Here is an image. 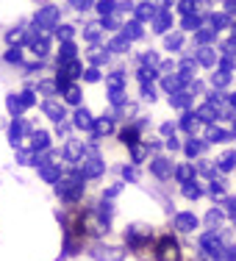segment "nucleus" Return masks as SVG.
<instances>
[{
    "mask_svg": "<svg viewBox=\"0 0 236 261\" xmlns=\"http://www.w3.org/2000/svg\"><path fill=\"white\" fill-rule=\"evenodd\" d=\"M225 81H228V72H217V75H214V84L217 86H222Z\"/></svg>",
    "mask_w": 236,
    "mask_h": 261,
    "instance_id": "nucleus-31",
    "label": "nucleus"
},
{
    "mask_svg": "<svg viewBox=\"0 0 236 261\" xmlns=\"http://www.w3.org/2000/svg\"><path fill=\"white\" fill-rule=\"evenodd\" d=\"M211 22H214V28H222V25H225L228 20H225V17H222V14H217L214 20H211Z\"/></svg>",
    "mask_w": 236,
    "mask_h": 261,
    "instance_id": "nucleus-34",
    "label": "nucleus"
},
{
    "mask_svg": "<svg viewBox=\"0 0 236 261\" xmlns=\"http://www.w3.org/2000/svg\"><path fill=\"white\" fill-rule=\"evenodd\" d=\"M81 233L100 236V233H103V225H100V222H97L92 214H84V217H81Z\"/></svg>",
    "mask_w": 236,
    "mask_h": 261,
    "instance_id": "nucleus-3",
    "label": "nucleus"
},
{
    "mask_svg": "<svg viewBox=\"0 0 236 261\" xmlns=\"http://www.w3.org/2000/svg\"><path fill=\"white\" fill-rule=\"evenodd\" d=\"M164 86H167L170 92H178V89H181V81H178V78H167Z\"/></svg>",
    "mask_w": 236,
    "mask_h": 261,
    "instance_id": "nucleus-23",
    "label": "nucleus"
},
{
    "mask_svg": "<svg viewBox=\"0 0 236 261\" xmlns=\"http://www.w3.org/2000/svg\"><path fill=\"white\" fill-rule=\"evenodd\" d=\"M78 100H81L78 86H67V103H78Z\"/></svg>",
    "mask_w": 236,
    "mask_h": 261,
    "instance_id": "nucleus-20",
    "label": "nucleus"
},
{
    "mask_svg": "<svg viewBox=\"0 0 236 261\" xmlns=\"http://www.w3.org/2000/svg\"><path fill=\"white\" fill-rule=\"evenodd\" d=\"M34 147H47V134H36L34 136Z\"/></svg>",
    "mask_w": 236,
    "mask_h": 261,
    "instance_id": "nucleus-25",
    "label": "nucleus"
},
{
    "mask_svg": "<svg viewBox=\"0 0 236 261\" xmlns=\"http://www.w3.org/2000/svg\"><path fill=\"white\" fill-rule=\"evenodd\" d=\"M153 172H156L159 178H167V175H170V164H167L164 159H156V161H153Z\"/></svg>",
    "mask_w": 236,
    "mask_h": 261,
    "instance_id": "nucleus-8",
    "label": "nucleus"
},
{
    "mask_svg": "<svg viewBox=\"0 0 236 261\" xmlns=\"http://www.w3.org/2000/svg\"><path fill=\"white\" fill-rule=\"evenodd\" d=\"M186 195H189V197H200V189H197L195 184H189V186H186Z\"/></svg>",
    "mask_w": 236,
    "mask_h": 261,
    "instance_id": "nucleus-30",
    "label": "nucleus"
},
{
    "mask_svg": "<svg viewBox=\"0 0 236 261\" xmlns=\"http://www.w3.org/2000/svg\"><path fill=\"white\" fill-rule=\"evenodd\" d=\"M92 61H95V64H100V61H103V56L97 53V50H92Z\"/></svg>",
    "mask_w": 236,
    "mask_h": 261,
    "instance_id": "nucleus-39",
    "label": "nucleus"
},
{
    "mask_svg": "<svg viewBox=\"0 0 236 261\" xmlns=\"http://www.w3.org/2000/svg\"><path fill=\"white\" fill-rule=\"evenodd\" d=\"M78 153H81V145H78V142H70V145H67V156H72V159H75Z\"/></svg>",
    "mask_w": 236,
    "mask_h": 261,
    "instance_id": "nucleus-26",
    "label": "nucleus"
},
{
    "mask_svg": "<svg viewBox=\"0 0 236 261\" xmlns=\"http://www.w3.org/2000/svg\"><path fill=\"white\" fill-rule=\"evenodd\" d=\"M122 36H128V39H139V36H142V25H139V22L125 25V28H122Z\"/></svg>",
    "mask_w": 236,
    "mask_h": 261,
    "instance_id": "nucleus-10",
    "label": "nucleus"
},
{
    "mask_svg": "<svg viewBox=\"0 0 236 261\" xmlns=\"http://www.w3.org/2000/svg\"><path fill=\"white\" fill-rule=\"evenodd\" d=\"M233 159H236L233 153H225V156H222V164H220V167H222V170H231V167H233Z\"/></svg>",
    "mask_w": 236,
    "mask_h": 261,
    "instance_id": "nucleus-24",
    "label": "nucleus"
},
{
    "mask_svg": "<svg viewBox=\"0 0 236 261\" xmlns=\"http://www.w3.org/2000/svg\"><path fill=\"white\" fill-rule=\"evenodd\" d=\"M42 178H45V181H56V178H59V170H56V167H42Z\"/></svg>",
    "mask_w": 236,
    "mask_h": 261,
    "instance_id": "nucleus-19",
    "label": "nucleus"
},
{
    "mask_svg": "<svg viewBox=\"0 0 236 261\" xmlns=\"http://www.w3.org/2000/svg\"><path fill=\"white\" fill-rule=\"evenodd\" d=\"M97 78H100V75H97V70H89V72H86V81H97Z\"/></svg>",
    "mask_w": 236,
    "mask_h": 261,
    "instance_id": "nucleus-37",
    "label": "nucleus"
},
{
    "mask_svg": "<svg viewBox=\"0 0 236 261\" xmlns=\"http://www.w3.org/2000/svg\"><path fill=\"white\" fill-rule=\"evenodd\" d=\"M92 3H95V0H70V6H72L75 11H89Z\"/></svg>",
    "mask_w": 236,
    "mask_h": 261,
    "instance_id": "nucleus-17",
    "label": "nucleus"
},
{
    "mask_svg": "<svg viewBox=\"0 0 236 261\" xmlns=\"http://www.w3.org/2000/svg\"><path fill=\"white\" fill-rule=\"evenodd\" d=\"M197 25H200V20H197V17H192V14H186L183 28H186V31H192V28H197Z\"/></svg>",
    "mask_w": 236,
    "mask_h": 261,
    "instance_id": "nucleus-22",
    "label": "nucleus"
},
{
    "mask_svg": "<svg viewBox=\"0 0 236 261\" xmlns=\"http://www.w3.org/2000/svg\"><path fill=\"white\" fill-rule=\"evenodd\" d=\"M197 59H200V64H214V59H217V56H214V50H211V47H203Z\"/></svg>",
    "mask_w": 236,
    "mask_h": 261,
    "instance_id": "nucleus-15",
    "label": "nucleus"
},
{
    "mask_svg": "<svg viewBox=\"0 0 236 261\" xmlns=\"http://www.w3.org/2000/svg\"><path fill=\"white\" fill-rule=\"evenodd\" d=\"M45 111L53 117V120H61V117H64V109H59L56 103H45Z\"/></svg>",
    "mask_w": 236,
    "mask_h": 261,
    "instance_id": "nucleus-16",
    "label": "nucleus"
},
{
    "mask_svg": "<svg viewBox=\"0 0 236 261\" xmlns=\"http://www.w3.org/2000/svg\"><path fill=\"white\" fill-rule=\"evenodd\" d=\"M231 258H233V261H236V250H231Z\"/></svg>",
    "mask_w": 236,
    "mask_h": 261,
    "instance_id": "nucleus-40",
    "label": "nucleus"
},
{
    "mask_svg": "<svg viewBox=\"0 0 236 261\" xmlns=\"http://www.w3.org/2000/svg\"><path fill=\"white\" fill-rule=\"evenodd\" d=\"M56 34H59V39H64V42L72 39V28L70 25H59V28H56Z\"/></svg>",
    "mask_w": 236,
    "mask_h": 261,
    "instance_id": "nucleus-18",
    "label": "nucleus"
},
{
    "mask_svg": "<svg viewBox=\"0 0 236 261\" xmlns=\"http://www.w3.org/2000/svg\"><path fill=\"white\" fill-rule=\"evenodd\" d=\"M128 42H131V39H128V36H117V39H111V50H114V53H122V50H128Z\"/></svg>",
    "mask_w": 236,
    "mask_h": 261,
    "instance_id": "nucleus-11",
    "label": "nucleus"
},
{
    "mask_svg": "<svg viewBox=\"0 0 236 261\" xmlns=\"http://www.w3.org/2000/svg\"><path fill=\"white\" fill-rule=\"evenodd\" d=\"M20 36H22L20 31H11V34H9V42H17V39H20Z\"/></svg>",
    "mask_w": 236,
    "mask_h": 261,
    "instance_id": "nucleus-38",
    "label": "nucleus"
},
{
    "mask_svg": "<svg viewBox=\"0 0 236 261\" xmlns=\"http://www.w3.org/2000/svg\"><path fill=\"white\" fill-rule=\"evenodd\" d=\"M200 147H203V145H197V142H192V145L186 147V153H189V156H195V153H200Z\"/></svg>",
    "mask_w": 236,
    "mask_h": 261,
    "instance_id": "nucleus-33",
    "label": "nucleus"
},
{
    "mask_svg": "<svg viewBox=\"0 0 236 261\" xmlns=\"http://www.w3.org/2000/svg\"><path fill=\"white\" fill-rule=\"evenodd\" d=\"M97 11H100L103 17H109V14H114V11H117V3H114V0H100V3H97Z\"/></svg>",
    "mask_w": 236,
    "mask_h": 261,
    "instance_id": "nucleus-12",
    "label": "nucleus"
},
{
    "mask_svg": "<svg viewBox=\"0 0 236 261\" xmlns=\"http://www.w3.org/2000/svg\"><path fill=\"white\" fill-rule=\"evenodd\" d=\"M220 220H222V217L217 214V211H211V214H208V222H211V225H214V222H220Z\"/></svg>",
    "mask_w": 236,
    "mask_h": 261,
    "instance_id": "nucleus-36",
    "label": "nucleus"
},
{
    "mask_svg": "<svg viewBox=\"0 0 236 261\" xmlns=\"http://www.w3.org/2000/svg\"><path fill=\"white\" fill-rule=\"evenodd\" d=\"M156 256H159V261H181V250H178V245L167 236V239H161L156 245Z\"/></svg>",
    "mask_w": 236,
    "mask_h": 261,
    "instance_id": "nucleus-1",
    "label": "nucleus"
},
{
    "mask_svg": "<svg viewBox=\"0 0 236 261\" xmlns=\"http://www.w3.org/2000/svg\"><path fill=\"white\" fill-rule=\"evenodd\" d=\"M175 175L181 178V181H189V178H192V167H189V164L178 167V170H175Z\"/></svg>",
    "mask_w": 236,
    "mask_h": 261,
    "instance_id": "nucleus-21",
    "label": "nucleus"
},
{
    "mask_svg": "<svg viewBox=\"0 0 236 261\" xmlns=\"http://www.w3.org/2000/svg\"><path fill=\"white\" fill-rule=\"evenodd\" d=\"M122 139L128 142V145H134V139H136V130L131 128V130H122Z\"/></svg>",
    "mask_w": 236,
    "mask_h": 261,
    "instance_id": "nucleus-29",
    "label": "nucleus"
},
{
    "mask_svg": "<svg viewBox=\"0 0 236 261\" xmlns=\"http://www.w3.org/2000/svg\"><path fill=\"white\" fill-rule=\"evenodd\" d=\"M195 225H197V220H195L192 214H181V217L175 220V228H178V231H195Z\"/></svg>",
    "mask_w": 236,
    "mask_h": 261,
    "instance_id": "nucleus-6",
    "label": "nucleus"
},
{
    "mask_svg": "<svg viewBox=\"0 0 236 261\" xmlns=\"http://www.w3.org/2000/svg\"><path fill=\"white\" fill-rule=\"evenodd\" d=\"M75 125H78V128H89V125H92V117H89V111H84V109L78 111V114H75Z\"/></svg>",
    "mask_w": 236,
    "mask_h": 261,
    "instance_id": "nucleus-14",
    "label": "nucleus"
},
{
    "mask_svg": "<svg viewBox=\"0 0 236 261\" xmlns=\"http://www.w3.org/2000/svg\"><path fill=\"white\" fill-rule=\"evenodd\" d=\"M56 20H59V9L56 6L39 9V14H36V25L39 28H50V25H56Z\"/></svg>",
    "mask_w": 236,
    "mask_h": 261,
    "instance_id": "nucleus-2",
    "label": "nucleus"
},
{
    "mask_svg": "<svg viewBox=\"0 0 236 261\" xmlns=\"http://www.w3.org/2000/svg\"><path fill=\"white\" fill-rule=\"evenodd\" d=\"M181 45V36H167V47H178Z\"/></svg>",
    "mask_w": 236,
    "mask_h": 261,
    "instance_id": "nucleus-32",
    "label": "nucleus"
},
{
    "mask_svg": "<svg viewBox=\"0 0 236 261\" xmlns=\"http://www.w3.org/2000/svg\"><path fill=\"white\" fill-rule=\"evenodd\" d=\"M109 130H111V122H109V120H106V117H103V120L97 122V134H109Z\"/></svg>",
    "mask_w": 236,
    "mask_h": 261,
    "instance_id": "nucleus-27",
    "label": "nucleus"
},
{
    "mask_svg": "<svg viewBox=\"0 0 236 261\" xmlns=\"http://www.w3.org/2000/svg\"><path fill=\"white\" fill-rule=\"evenodd\" d=\"M211 36H214V31H200V34H197V42H203V45H206Z\"/></svg>",
    "mask_w": 236,
    "mask_h": 261,
    "instance_id": "nucleus-28",
    "label": "nucleus"
},
{
    "mask_svg": "<svg viewBox=\"0 0 236 261\" xmlns=\"http://www.w3.org/2000/svg\"><path fill=\"white\" fill-rule=\"evenodd\" d=\"M70 61H75V45H72V42H64V45H61V53H59V64H70Z\"/></svg>",
    "mask_w": 236,
    "mask_h": 261,
    "instance_id": "nucleus-4",
    "label": "nucleus"
},
{
    "mask_svg": "<svg viewBox=\"0 0 236 261\" xmlns=\"http://www.w3.org/2000/svg\"><path fill=\"white\" fill-rule=\"evenodd\" d=\"M100 22H92V25H86V31H84V36H86V39H89V42H95L97 39V36H100Z\"/></svg>",
    "mask_w": 236,
    "mask_h": 261,
    "instance_id": "nucleus-13",
    "label": "nucleus"
},
{
    "mask_svg": "<svg viewBox=\"0 0 236 261\" xmlns=\"http://www.w3.org/2000/svg\"><path fill=\"white\" fill-rule=\"evenodd\" d=\"M6 59H9V61H20V50H14V47H11V50L6 53Z\"/></svg>",
    "mask_w": 236,
    "mask_h": 261,
    "instance_id": "nucleus-35",
    "label": "nucleus"
},
{
    "mask_svg": "<svg viewBox=\"0 0 236 261\" xmlns=\"http://www.w3.org/2000/svg\"><path fill=\"white\" fill-rule=\"evenodd\" d=\"M170 25H172V14H170V11H161V14H156V20H153V28H156L159 34H161V31H167Z\"/></svg>",
    "mask_w": 236,
    "mask_h": 261,
    "instance_id": "nucleus-5",
    "label": "nucleus"
},
{
    "mask_svg": "<svg viewBox=\"0 0 236 261\" xmlns=\"http://www.w3.org/2000/svg\"><path fill=\"white\" fill-rule=\"evenodd\" d=\"M100 161L97 159H92V161H86V167H84V175H89V178H95V175H100Z\"/></svg>",
    "mask_w": 236,
    "mask_h": 261,
    "instance_id": "nucleus-9",
    "label": "nucleus"
},
{
    "mask_svg": "<svg viewBox=\"0 0 236 261\" xmlns=\"http://www.w3.org/2000/svg\"><path fill=\"white\" fill-rule=\"evenodd\" d=\"M147 17H156V6H153V3L136 6V20H147Z\"/></svg>",
    "mask_w": 236,
    "mask_h": 261,
    "instance_id": "nucleus-7",
    "label": "nucleus"
}]
</instances>
